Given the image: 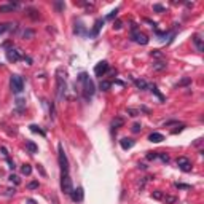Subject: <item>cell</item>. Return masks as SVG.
Masks as SVG:
<instances>
[{"instance_id":"6da1fadb","label":"cell","mask_w":204,"mask_h":204,"mask_svg":"<svg viewBox=\"0 0 204 204\" xmlns=\"http://www.w3.org/2000/svg\"><path fill=\"white\" fill-rule=\"evenodd\" d=\"M80 81H83V96H85V99H91L93 94H94V83H93V80H89L86 77V73H81L80 75Z\"/></svg>"},{"instance_id":"7a4b0ae2","label":"cell","mask_w":204,"mask_h":204,"mask_svg":"<svg viewBox=\"0 0 204 204\" xmlns=\"http://www.w3.org/2000/svg\"><path fill=\"white\" fill-rule=\"evenodd\" d=\"M56 81H58V97L62 99L64 93H66V72H62L61 69L56 72Z\"/></svg>"},{"instance_id":"3957f363","label":"cell","mask_w":204,"mask_h":204,"mask_svg":"<svg viewBox=\"0 0 204 204\" xmlns=\"http://www.w3.org/2000/svg\"><path fill=\"white\" fill-rule=\"evenodd\" d=\"M58 150H59V166H61V174H69V161H67V156H66V152H64L62 144L58 145Z\"/></svg>"},{"instance_id":"277c9868","label":"cell","mask_w":204,"mask_h":204,"mask_svg":"<svg viewBox=\"0 0 204 204\" xmlns=\"http://www.w3.org/2000/svg\"><path fill=\"white\" fill-rule=\"evenodd\" d=\"M10 86H11V91L14 94H19V93H22V89H24V81L18 75H11V78H10Z\"/></svg>"},{"instance_id":"5b68a950","label":"cell","mask_w":204,"mask_h":204,"mask_svg":"<svg viewBox=\"0 0 204 204\" xmlns=\"http://www.w3.org/2000/svg\"><path fill=\"white\" fill-rule=\"evenodd\" d=\"M61 190L66 193V194H70L72 190H73V183H72V179L69 174H61Z\"/></svg>"},{"instance_id":"8992f818","label":"cell","mask_w":204,"mask_h":204,"mask_svg":"<svg viewBox=\"0 0 204 204\" xmlns=\"http://www.w3.org/2000/svg\"><path fill=\"white\" fill-rule=\"evenodd\" d=\"M107 70H109V62L107 61H101V62H97L96 67H94V75L96 77H102V75H105Z\"/></svg>"},{"instance_id":"52a82bcc","label":"cell","mask_w":204,"mask_h":204,"mask_svg":"<svg viewBox=\"0 0 204 204\" xmlns=\"http://www.w3.org/2000/svg\"><path fill=\"white\" fill-rule=\"evenodd\" d=\"M177 166L180 167L183 172H188V171H191V163L188 158H185V156H179L177 158Z\"/></svg>"},{"instance_id":"ba28073f","label":"cell","mask_w":204,"mask_h":204,"mask_svg":"<svg viewBox=\"0 0 204 204\" xmlns=\"http://www.w3.org/2000/svg\"><path fill=\"white\" fill-rule=\"evenodd\" d=\"M70 198H72L73 202H81V201H83V198H85L83 188H81V187H78V188H73L72 193H70Z\"/></svg>"},{"instance_id":"9c48e42d","label":"cell","mask_w":204,"mask_h":204,"mask_svg":"<svg viewBox=\"0 0 204 204\" xmlns=\"http://www.w3.org/2000/svg\"><path fill=\"white\" fill-rule=\"evenodd\" d=\"M131 38L134 40L136 43H139V45H147V43H148V37H147L145 34H142V32H133Z\"/></svg>"},{"instance_id":"30bf717a","label":"cell","mask_w":204,"mask_h":204,"mask_svg":"<svg viewBox=\"0 0 204 204\" xmlns=\"http://www.w3.org/2000/svg\"><path fill=\"white\" fill-rule=\"evenodd\" d=\"M21 58H22V56H21L19 50H8L6 51V59L10 62H18Z\"/></svg>"},{"instance_id":"8fae6325","label":"cell","mask_w":204,"mask_h":204,"mask_svg":"<svg viewBox=\"0 0 204 204\" xmlns=\"http://www.w3.org/2000/svg\"><path fill=\"white\" fill-rule=\"evenodd\" d=\"M120 145H121V148H123V150H129V148H133V147H134V140H133V139L125 137V139H121V140H120Z\"/></svg>"},{"instance_id":"7c38bea8","label":"cell","mask_w":204,"mask_h":204,"mask_svg":"<svg viewBox=\"0 0 204 204\" xmlns=\"http://www.w3.org/2000/svg\"><path fill=\"white\" fill-rule=\"evenodd\" d=\"M102 26H104V19H97V21L94 22L93 30H91V37H97V35H99V30H101Z\"/></svg>"},{"instance_id":"4fadbf2b","label":"cell","mask_w":204,"mask_h":204,"mask_svg":"<svg viewBox=\"0 0 204 204\" xmlns=\"http://www.w3.org/2000/svg\"><path fill=\"white\" fill-rule=\"evenodd\" d=\"M148 140H150V142H155V144H160V142L164 140V136L160 134V133H152V134L148 136Z\"/></svg>"},{"instance_id":"5bb4252c","label":"cell","mask_w":204,"mask_h":204,"mask_svg":"<svg viewBox=\"0 0 204 204\" xmlns=\"http://www.w3.org/2000/svg\"><path fill=\"white\" fill-rule=\"evenodd\" d=\"M16 8H18V5H16V3H6V5L0 6V13H11V11L16 10Z\"/></svg>"},{"instance_id":"9a60e30c","label":"cell","mask_w":204,"mask_h":204,"mask_svg":"<svg viewBox=\"0 0 204 204\" xmlns=\"http://www.w3.org/2000/svg\"><path fill=\"white\" fill-rule=\"evenodd\" d=\"M166 67H167V64H166L164 61H158V62H155V64H153V70H155V72L166 70Z\"/></svg>"},{"instance_id":"2e32d148","label":"cell","mask_w":204,"mask_h":204,"mask_svg":"<svg viewBox=\"0 0 204 204\" xmlns=\"http://www.w3.org/2000/svg\"><path fill=\"white\" fill-rule=\"evenodd\" d=\"M123 125H125V120L121 118V117H117V118L112 120V128H113V129H117V128L123 126Z\"/></svg>"},{"instance_id":"e0dca14e","label":"cell","mask_w":204,"mask_h":204,"mask_svg":"<svg viewBox=\"0 0 204 204\" xmlns=\"http://www.w3.org/2000/svg\"><path fill=\"white\" fill-rule=\"evenodd\" d=\"M26 148L29 150V153H37L38 152V147L35 145V142H32V140L26 142Z\"/></svg>"},{"instance_id":"ac0fdd59","label":"cell","mask_w":204,"mask_h":204,"mask_svg":"<svg viewBox=\"0 0 204 204\" xmlns=\"http://www.w3.org/2000/svg\"><path fill=\"white\" fill-rule=\"evenodd\" d=\"M193 42H194V45H196L198 51H202V40H201V37L199 35H194L193 37Z\"/></svg>"},{"instance_id":"d6986e66","label":"cell","mask_w":204,"mask_h":204,"mask_svg":"<svg viewBox=\"0 0 204 204\" xmlns=\"http://www.w3.org/2000/svg\"><path fill=\"white\" fill-rule=\"evenodd\" d=\"M128 115L129 117H139V115H140V110H139V109H134V107H128Z\"/></svg>"},{"instance_id":"ffe728a7","label":"cell","mask_w":204,"mask_h":204,"mask_svg":"<svg viewBox=\"0 0 204 204\" xmlns=\"http://www.w3.org/2000/svg\"><path fill=\"white\" fill-rule=\"evenodd\" d=\"M21 172H22L24 175H30V174H32V166H30V164H24V166L21 167Z\"/></svg>"},{"instance_id":"44dd1931","label":"cell","mask_w":204,"mask_h":204,"mask_svg":"<svg viewBox=\"0 0 204 204\" xmlns=\"http://www.w3.org/2000/svg\"><path fill=\"white\" fill-rule=\"evenodd\" d=\"M136 86L139 89H147V88H148V85H147L145 80H136Z\"/></svg>"},{"instance_id":"7402d4cb","label":"cell","mask_w":204,"mask_h":204,"mask_svg":"<svg viewBox=\"0 0 204 204\" xmlns=\"http://www.w3.org/2000/svg\"><path fill=\"white\" fill-rule=\"evenodd\" d=\"M110 86H112L110 81H101V83H99V88L102 89V91H109Z\"/></svg>"},{"instance_id":"603a6c76","label":"cell","mask_w":204,"mask_h":204,"mask_svg":"<svg viewBox=\"0 0 204 204\" xmlns=\"http://www.w3.org/2000/svg\"><path fill=\"white\" fill-rule=\"evenodd\" d=\"M152 198H153V199H163V198H164V194H163L161 190H155V191L152 193Z\"/></svg>"},{"instance_id":"cb8c5ba5","label":"cell","mask_w":204,"mask_h":204,"mask_svg":"<svg viewBox=\"0 0 204 204\" xmlns=\"http://www.w3.org/2000/svg\"><path fill=\"white\" fill-rule=\"evenodd\" d=\"M34 35H35V32L32 30V29H26V30L22 32V37H24V38H32Z\"/></svg>"},{"instance_id":"d4e9b609","label":"cell","mask_w":204,"mask_h":204,"mask_svg":"<svg viewBox=\"0 0 204 204\" xmlns=\"http://www.w3.org/2000/svg\"><path fill=\"white\" fill-rule=\"evenodd\" d=\"M29 128H30V131H32V133H38L40 136H45V131H42V129H40L37 125H30Z\"/></svg>"},{"instance_id":"484cf974","label":"cell","mask_w":204,"mask_h":204,"mask_svg":"<svg viewBox=\"0 0 204 204\" xmlns=\"http://www.w3.org/2000/svg\"><path fill=\"white\" fill-rule=\"evenodd\" d=\"M163 199L166 201V204H174V202L177 201V198H175V196H172V194H166V196L163 198Z\"/></svg>"},{"instance_id":"4316f807","label":"cell","mask_w":204,"mask_h":204,"mask_svg":"<svg viewBox=\"0 0 204 204\" xmlns=\"http://www.w3.org/2000/svg\"><path fill=\"white\" fill-rule=\"evenodd\" d=\"M153 11H155V13H163V11H164V6L160 5V3H155V5H153Z\"/></svg>"},{"instance_id":"83f0119b","label":"cell","mask_w":204,"mask_h":204,"mask_svg":"<svg viewBox=\"0 0 204 204\" xmlns=\"http://www.w3.org/2000/svg\"><path fill=\"white\" fill-rule=\"evenodd\" d=\"M158 158V152H148L147 153V160H156Z\"/></svg>"},{"instance_id":"f1b7e54d","label":"cell","mask_w":204,"mask_h":204,"mask_svg":"<svg viewBox=\"0 0 204 204\" xmlns=\"http://www.w3.org/2000/svg\"><path fill=\"white\" fill-rule=\"evenodd\" d=\"M131 129H133V133H134V134H137V133H139V131H140V129H142V126H140V123H134Z\"/></svg>"},{"instance_id":"f546056e","label":"cell","mask_w":204,"mask_h":204,"mask_svg":"<svg viewBox=\"0 0 204 204\" xmlns=\"http://www.w3.org/2000/svg\"><path fill=\"white\" fill-rule=\"evenodd\" d=\"M8 30V22H3V24H0V34H3V32Z\"/></svg>"},{"instance_id":"4dcf8cb0","label":"cell","mask_w":204,"mask_h":204,"mask_svg":"<svg viewBox=\"0 0 204 204\" xmlns=\"http://www.w3.org/2000/svg\"><path fill=\"white\" fill-rule=\"evenodd\" d=\"M190 81H191V78H188V77H187V78H183V80H182V81H180V83H179L177 86H185V85H188Z\"/></svg>"},{"instance_id":"1f68e13d","label":"cell","mask_w":204,"mask_h":204,"mask_svg":"<svg viewBox=\"0 0 204 204\" xmlns=\"http://www.w3.org/2000/svg\"><path fill=\"white\" fill-rule=\"evenodd\" d=\"M158 158H161L164 163H167V161H169V156H167L166 153H158Z\"/></svg>"},{"instance_id":"d6a6232c","label":"cell","mask_w":204,"mask_h":204,"mask_svg":"<svg viewBox=\"0 0 204 204\" xmlns=\"http://www.w3.org/2000/svg\"><path fill=\"white\" fill-rule=\"evenodd\" d=\"M27 187H29L30 190H35V188H38V182H37V180H34V182H30Z\"/></svg>"},{"instance_id":"836d02e7","label":"cell","mask_w":204,"mask_h":204,"mask_svg":"<svg viewBox=\"0 0 204 204\" xmlns=\"http://www.w3.org/2000/svg\"><path fill=\"white\" fill-rule=\"evenodd\" d=\"M175 188H185V190H188L190 188V185H185V183H175Z\"/></svg>"},{"instance_id":"e575fe53","label":"cell","mask_w":204,"mask_h":204,"mask_svg":"<svg viewBox=\"0 0 204 204\" xmlns=\"http://www.w3.org/2000/svg\"><path fill=\"white\" fill-rule=\"evenodd\" d=\"M117 13H118V10H117V8H115V10H113L109 16H107V19H113V18H117Z\"/></svg>"},{"instance_id":"d590c367","label":"cell","mask_w":204,"mask_h":204,"mask_svg":"<svg viewBox=\"0 0 204 204\" xmlns=\"http://www.w3.org/2000/svg\"><path fill=\"white\" fill-rule=\"evenodd\" d=\"M10 180H11V182H14L16 185H18V183L21 182V180H19V177H16V175H13V174L10 175Z\"/></svg>"},{"instance_id":"8d00e7d4","label":"cell","mask_w":204,"mask_h":204,"mask_svg":"<svg viewBox=\"0 0 204 204\" xmlns=\"http://www.w3.org/2000/svg\"><path fill=\"white\" fill-rule=\"evenodd\" d=\"M152 56H155V58H161L163 54H161L160 50H153V51H152Z\"/></svg>"},{"instance_id":"74e56055","label":"cell","mask_w":204,"mask_h":204,"mask_svg":"<svg viewBox=\"0 0 204 204\" xmlns=\"http://www.w3.org/2000/svg\"><path fill=\"white\" fill-rule=\"evenodd\" d=\"M121 26H123V22H121V21L118 19L115 24H113V29H121Z\"/></svg>"},{"instance_id":"f35d334b","label":"cell","mask_w":204,"mask_h":204,"mask_svg":"<svg viewBox=\"0 0 204 204\" xmlns=\"http://www.w3.org/2000/svg\"><path fill=\"white\" fill-rule=\"evenodd\" d=\"M6 163H8V167H10V169H14L16 166H14V163L10 160V158H6Z\"/></svg>"},{"instance_id":"ab89813d","label":"cell","mask_w":204,"mask_h":204,"mask_svg":"<svg viewBox=\"0 0 204 204\" xmlns=\"http://www.w3.org/2000/svg\"><path fill=\"white\" fill-rule=\"evenodd\" d=\"M24 102H26L24 99H18V101H16V105H18V107H22V105H24Z\"/></svg>"},{"instance_id":"60d3db41","label":"cell","mask_w":204,"mask_h":204,"mask_svg":"<svg viewBox=\"0 0 204 204\" xmlns=\"http://www.w3.org/2000/svg\"><path fill=\"white\" fill-rule=\"evenodd\" d=\"M37 167H38V171H40V174H42V175H43V177H45V175H46V172H45V169H43V167H42V166H40V164H38V166H37Z\"/></svg>"},{"instance_id":"b9f144b4","label":"cell","mask_w":204,"mask_h":204,"mask_svg":"<svg viewBox=\"0 0 204 204\" xmlns=\"http://www.w3.org/2000/svg\"><path fill=\"white\" fill-rule=\"evenodd\" d=\"M2 153L5 155V156L8 158V152H6V148H5V147H2Z\"/></svg>"}]
</instances>
